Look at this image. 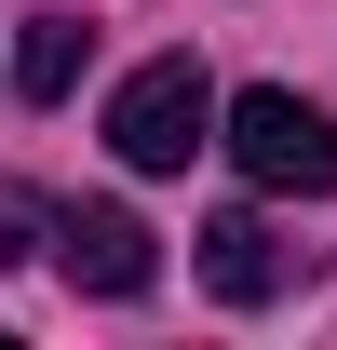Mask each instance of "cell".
<instances>
[{
    "label": "cell",
    "instance_id": "6",
    "mask_svg": "<svg viewBox=\"0 0 337 350\" xmlns=\"http://www.w3.org/2000/svg\"><path fill=\"white\" fill-rule=\"evenodd\" d=\"M41 243H54V202H41V189H14V175H0V269H27Z\"/></svg>",
    "mask_w": 337,
    "mask_h": 350
},
{
    "label": "cell",
    "instance_id": "2",
    "mask_svg": "<svg viewBox=\"0 0 337 350\" xmlns=\"http://www.w3.org/2000/svg\"><path fill=\"white\" fill-rule=\"evenodd\" d=\"M216 148L243 162V189H297V202L337 189V122L310 108V94H284V81L229 94V135H216Z\"/></svg>",
    "mask_w": 337,
    "mask_h": 350
},
{
    "label": "cell",
    "instance_id": "3",
    "mask_svg": "<svg viewBox=\"0 0 337 350\" xmlns=\"http://www.w3.org/2000/svg\"><path fill=\"white\" fill-rule=\"evenodd\" d=\"M54 269H68L82 297H149V283H162V243H149L122 202H68V216H54Z\"/></svg>",
    "mask_w": 337,
    "mask_h": 350
},
{
    "label": "cell",
    "instance_id": "1",
    "mask_svg": "<svg viewBox=\"0 0 337 350\" xmlns=\"http://www.w3.org/2000/svg\"><path fill=\"white\" fill-rule=\"evenodd\" d=\"M216 81L189 68V54H149L122 94H108V148H122L135 175H189V148H216Z\"/></svg>",
    "mask_w": 337,
    "mask_h": 350
},
{
    "label": "cell",
    "instance_id": "4",
    "mask_svg": "<svg viewBox=\"0 0 337 350\" xmlns=\"http://www.w3.org/2000/svg\"><path fill=\"white\" fill-rule=\"evenodd\" d=\"M203 283L229 310H270V297H284V229L256 216V202H229V216L203 229Z\"/></svg>",
    "mask_w": 337,
    "mask_h": 350
},
{
    "label": "cell",
    "instance_id": "5",
    "mask_svg": "<svg viewBox=\"0 0 337 350\" xmlns=\"http://www.w3.org/2000/svg\"><path fill=\"white\" fill-rule=\"evenodd\" d=\"M82 54H95V27H82V14H27V27H14V94H27V108H68Z\"/></svg>",
    "mask_w": 337,
    "mask_h": 350
}]
</instances>
